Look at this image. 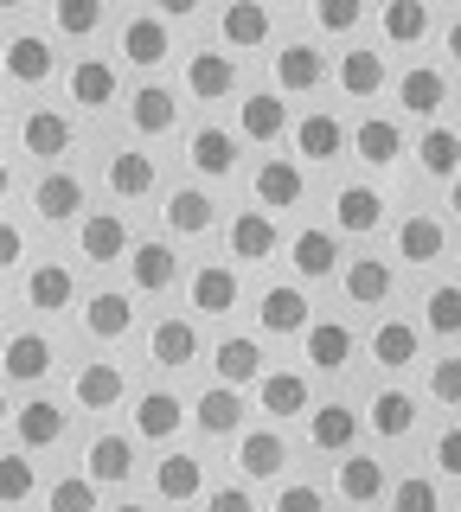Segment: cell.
Returning a JSON list of instances; mask_svg holds the SVG:
<instances>
[{
	"instance_id": "6da1fadb",
	"label": "cell",
	"mask_w": 461,
	"mask_h": 512,
	"mask_svg": "<svg viewBox=\"0 0 461 512\" xmlns=\"http://www.w3.org/2000/svg\"><path fill=\"white\" fill-rule=\"evenodd\" d=\"M71 397H77V410H116L129 397V372L116 359H90V365H77Z\"/></svg>"
},
{
	"instance_id": "7a4b0ae2",
	"label": "cell",
	"mask_w": 461,
	"mask_h": 512,
	"mask_svg": "<svg viewBox=\"0 0 461 512\" xmlns=\"http://www.w3.org/2000/svg\"><path fill=\"white\" fill-rule=\"evenodd\" d=\"M129 218L122 212H90V218H77V250L90 256V263H122L129 256Z\"/></svg>"
},
{
	"instance_id": "3957f363",
	"label": "cell",
	"mask_w": 461,
	"mask_h": 512,
	"mask_svg": "<svg viewBox=\"0 0 461 512\" xmlns=\"http://www.w3.org/2000/svg\"><path fill=\"white\" fill-rule=\"evenodd\" d=\"M301 352L314 372H346L353 365V327L346 320H308L301 327Z\"/></svg>"
},
{
	"instance_id": "277c9868",
	"label": "cell",
	"mask_w": 461,
	"mask_h": 512,
	"mask_svg": "<svg viewBox=\"0 0 461 512\" xmlns=\"http://www.w3.org/2000/svg\"><path fill=\"white\" fill-rule=\"evenodd\" d=\"M116 45H122V58H129L135 71H161L167 52H173V32H167V20H154V13H135Z\"/></svg>"
},
{
	"instance_id": "5b68a950",
	"label": "cell",
	"mask_w": 461,
	"mask_h": 512,
	"mask_svg": "<svg viewBox=\"0 0 461 512\" xmlns=\"http://www.w3.org/2000/svg\"><path fill=\"white\" fill-rule=\"evenodd\" d=\"M0 64H7V77H13V84H26V90H39L45 77L58 71L52 39H45V32H13V39H7V58H0Z\"/></svg>"
},
{
	"instance_id": "8992f818",
	"label": "cell",
	"mask_w": 461,
	"mask_h": 512,
	"mask_svg": "<svg viewBox=\"0 0 461 512\" xmlns=\"http://www.w3.org/2000/svg\"><path fill=\"white\" fill-rule=\"evenodd\" d=\"M122 263H129V282L141 288V295H167L173 282H180V256H173L167 244H129V256H122Z\"/></svg>"
},
{
	"instance_id": "52a82bcc",
	"label": "cell",
	"mask_w": 461,
	"mask_h": 512,
	"mask_svg": "<svg viewBox=\"0 0 461 512\" xmlns=\"http://www.w3.org/2000/svg\"><path fill=\"white\" fill-rule=\"evenodd\" d=\"M276 244H282V231H276V218H269V212H237L231 231H225L231 263H263V256H276Z\"/></svg>"
},
{
	"instance_id": "ba28073f",
	"label": "cell",
	"mask_w": 461,
	"mask_h": 512,
	"mask_svg": "<svg viewBox=\"0 0 461 512\" xmlns=\"http://www.w3.org/2000/svg\"><path fill=\"white\" fill-rule=\"evenodd\" d=\"M218 32H225L231 52H257V45H269V32H276V20H269L263 0H231L225 13H218Z\"/></svg>"
},
{
	"instance_id": "9c48e42d",
	"label": "cell",
	"mask_w": 461,
	"mask_h": 512,
	"mask_svg": "<svg viewBox=\"0 0 461 512\" xmlns=\"http://www.w3.org/2000/svg\"><path fill=\"white\" fill-rule=\"evenodd\" d=\"M65 90H71L77 109H109V103H116V90H122V77H116V64H109V58H77L71 77H65Z\"/></svg>"
},
{
	"instance_id": "30bf717a",
	"label": "cell",
	"mask_w": 461,
	"mask_h": 512,
	"mask_svg": "<svg viewBox=\"0 0 461 512\" xmlns=\"http://www.w3.org/2000/svg\"><path fill=\"white\" fill-rule=\"evenodd\" d=\"M20 148L33 160H65L71 154V116L65 109H33V116L20 122Z\"/></svg>"
},
{
	"instance_id": "8fae6325",
	"label": "cell",
	"mask_w": 461,
	"mask_h": 512,
	"mask_svg": "<svg viewBox=\"0 0 461 512\" xmlns=\"http://www.w3.org/2000/svg\"><path fill=\"white\" fill-rule=\"evenodd\" d=\"M186 90H193L199 103H225L237 90V58L231 52H193L186 58Z\"/></svg>"
},
{
	"instance_id": "7c38bea8",
	"label": "cell",
	"mask_w": 461,
	"mask_h": 512,
	"mask_svg": "<svg viewBox=\"0 0 461 512\" xmlns=\"http://www.w3.org/2000/svg\"><path fill=\"white\" fill-rule=\"evenodd\" d=\"M282 128H289V103H282V90H257L237 103V135L244 141H282Z\"/></svg>"
},
{
	"instance_id": "4fadbf2b",
	"label": "cell",
	"mask_w": 461,
	"mask_h": 512,
	"mask_svg": "<svg viewBox=\"0 0 461 512\" xmlns=\"http://www.w3.org/2000/svg\"><path fill=\"white\" fill-rule=\"evenodd\" d=\"M218 224V199L205 186H173L167 192V231H180V237H205Z\"/></svg>"
},
{
	"instance_id": "5bb4252c",
	"label": "cell",
	"mask_w": 461,
	"mask_h": 512,
	"mask_svg": "<svg viewBox=\"0 0 461 512\" xmlns=\"http://www.w3.org/2000/svg\"><path fill=\"white\" fill-rule=\"evenodd\" d=\"M257 320H263V333L289 340V333H301L314 314H308V295H301L295 282H276V288H263V308H257Z\"/></svg>"
},
{
	"instance_id": "9a60e30c",
	"label": "cell",
	"mask_w": 461,
	"mask_h": 512,
	"mask_svg": "<svg viewBox=\"0 0 461 512\" xmlns=\"http://www.w3.org/2000/svg\"><path fill=\"white\" fill-rule=\"evenodd\" d=\"M212 365H218V384H231V391H244V384L263 378V346L244 340V333H225V340L212 346Z\"/></svg>"
},
{
	"instance_id": "2e32d148",
	"label": "cell",
	"mask_w": 461,
	"mask_h": 512,
	"mask_svg": "<svg viewBox=\"0 0 461 512\" xmlns=\"http://www.w3.org/2000/svg\"><path fill=\"white\" fill-rule=\"evenodd\" d=\"M77 205H84V180H77V173H65V167H52V173L33 186V212H39L45 224H71Z\"/></svg>"
},
{
	"instance_id": "e0dca14e",
	"label": "cell",
	"mask_w": 461,
	"mask_h": 512,
	"mask_svg": "<svg viewBox=\"0 0 461 512\" xmlns=\"http://www.w3.org/2000/svg\"><path fill=\"white\" fill-rule=\"evenodd\" d=\"M346 148H353L365 167H391V160L404 154V128H397L391 116H365L353 135H346Z\"/></svg>"
},
{
	"instance_id": "ac0fdd59",
	"label": "cell",
	"mask_w": 461,
	"mask_h": 512,
	"mask_svg": "<svg viewBox=\"0 0 461 512\" xmlns=\"http://www.w3.org/2000/svg\"><path fill=\"white\" fill-rule=\"evenodd\" d=\"M321 77H327V58L314 52V45H282L276 52V90H289V96H308V90H321Z\"/></svg>"
},
{
	"instance_id": "d6986e66",
	"label": "cell",
	"mask_w": 461,
	"mask_h": 512,
	"mask_svg": "<svg viewBox=\"0 0 461 512\" xmlns=\"http://www.w3.org/2000/svg\"><path fill=\"white\" fill-rule=\"evenodd\" d=\"M154 493H161L167 506L199 500V493H205V461H199V455H186V448H180V455H167L161 468H154Z\"/></svg>"
},
{
	"instance_id": "ffe728a7",
	"label": "cell",
	"mask_w": 461,
	"mask_h": 512,
	"mask_svg": "<svg viewBox=\"0 0 461 512\" xmlns=\"http://www.w3.org/2000/svg\"><path fill=\"white\" fill-rule=\"evenodd\" d=\"M391 288H397V269L385 256H353V263H346V295H353L359 308H385Z\"/></svg>"
},
{
	"instance_id": "44dd1931",
	"label": "cell",
	"mask_w": 461,
	"mask_h": 512,
	"mask_svg": "<svg viewBox=\"0 0 461 512\" xmlns=\"http://www.w3.org/2000/svg\"><path fill=\"white\" fill-rule=\"evenodd\" d=\"M148 359H154V365H167V372L193 365V359H199V327H193V320H180V314L161 320V327L148 333Z\"/></svg>"
},
{
	"instance_id": "7402d4cb",
	"label": "cell",
	"mask_w": 461,
	"mask_h": 512,
	"mask_svg": "<svg viewBox=\"0 0 461 512\" xmlns=\"http://www.w3.org/2000/svg\"><path fill=\"white\" fill-rule=\"evenodd\" d=\"M186 416L199 423V436H237V429H244V397H237L231 384H212Z\"/></svg>"
},
{
	"instance_id": "603a6c76",
	"label": "cell",
	"mask_w": 461,
	"mask_h": 512,
	"mask_svg": "<svg viewBox=\"0 0 461 512\" xmlns=\"http://www.w3.org/2000/svg\"><path fill=\"white\" fill-rule=\"evenodd\" d=\"M0 365H7L13 384H39L52 372V340H45V333H13V340L0 346Z\"/></svg>"
},
{
	"instance_id": "cb8c5ba5",
	"label": "cell",
	"mask_w": 461,
	"mask_h": 512,
	"mask_svg": "<svg viewBox=\"0 0 461 512\" xmlns=\"http://www.w3.org/2000/svg\"><path fill=\"white\" fill-rule=\"evenodd\" d=\"M13 429H20V448L65 442V404H52V397H26V410H13Z\"/></svg>"
},
{
	"instance_id": "d4e9b609",
	"label": "cell",
	"mask_w": 461,
	"mask_h": 512,
	"mask_svg": "<svg viewBox=\"0 0 461 512\" xmlns=\"http://www.w3.org/2000/svg\"><path fill=\"white\" fill-rule=\"evenodd\" d=\"M257 410L276 416V423L301 416V410H308V378H301V372H263L257 378Z\"/></svg>"
},
{
	"instance_id": "484cf974",
	"label": "cell",
	"mask_w": 461,
	"mask_h": 512,
	"mask_svg": "<svg viewBox=\"0 0 461 512\" xmlns=\"http://www.w3.org/2000/svg\"><path fill=\"white\" fill-rule=\"evenodd\" d=\"M180 423H186V404H180L173 391H141V404H135V436H141V442L180 436Z\"/></svg>"
},
{
	"instance_id": "4316f807",
	"label": "cell",
	"mask_w": 461,
	"mask_h": 512,
	"mask_svg": "<svg viewBox=\"0 0 461 512\" xmlns=\"http://www.w3.org/2000/svg\"><path fill=\"white\" fill-rule=\"evenodd\" d=\"M250 186H257V205H263V212H276V205L289 212V205H301V192H308V180H301L295 160H263Z\"/></svg>"
},
{
	"instance_id": "83f0119b",
	"label": "cell",
	"mask_w": 461,
	"mask_h": 512,
	"mask_svg": "<svg viewBox=\"0 0 461 512\" xmlns=\"http://www.w3.org/2000/svg\"><path fill=\"white\" fill-rule=\"evenodd\" d=\"M295 154H301V160H340V154H346L340 116H327V109L301 116V122H295Z\"/></svg>"
},
{
	"instance_id": "f1b7e54d",
	"label": "cell",
	"mask_w": 461,
	"mask_h": 512,
	"mask_svg": "<svg viewBox=\"0 0 461 512\" xmlns=\"http://www.w3.org/2000/svg\"><path fill=\"white\" fill-rule=\"evenodd\" d=\"M129 474H135V442L129 436H97V442H90L84 480H97V487H122Z\"/></svg>"
},
{
	"instance_id": "f546056e",
	"label": "cell",
	"mask_w": 461,
	"mask_h": 512,
	"mask_svg": "<svg viewBox=\"0 0 461 512\" xmlns=\"http://www.w3.org/2000/svg\"><path fill=\"white\" fill-rule=\"evenodd\" d=\"M237 269L231 263H205V269H193V314H231L237 308Z\"/></svg>"
},
{
	"instance_id": "4dcf8cb0",
	"label": "cell",
	"mask_w": 461,
	"mask_h": 512,
	"mask_svg": "<svg viewBox=\"0 0 461 512\" xmlns=\"http://www.w3.org/2000/svg\"><path fill=\"white\" fill-rule=\"evenodd\" d=\"M442 250H449V224H442V218L417 212V218L397 224V256H404V263H436Z\"/></svg>"
},
{
	"instance_id": "1f68e13d",
	"label": "cell",
	"mask_w": 461,
	"mask_h": 512,
	"mask_svg": "<svg viewBox=\"0 0 461 512\" xmlns=\"http://www.w3.org/2000/svg\"><path fill=\"white\" fill-rule=\"evenodd\" d=\"M333 224H340V231H353V237L378 231V224H385V192H372V186H340V199H333Z\"/></svg>"
},
{
	"instance_id": "d6a6232c",
	"label": "cell",
	"mask_w": 461,
	"mask_h": 512,
	"mask_svg": "<svg viewBox=\"0 0 461 512\" xmlns=\"http://www.w3.org/2000/svg\"><path fill=\"white\" fill-rule=\"evenodd\" d=\"M282 461H289V442L276 436V429H250V436H237V468L250 480H276Z\"/></svg>"
},
{
	"instance_id": "836d02e7",
	"label": "cell",
	"mask_w": 461,
	"mask_h": 512,
	"mask_svg": "<svg viewBox=\"0 0 461 512\" xmlns=\"http://www.w3.org/2000/svg\"><path fill=\"white\" fill-rule=\"evenodd\" d=\"M129 122L141 128V135H167V128L180 122V96H173L167 84H141L129 96Z\"/></svg>"
},
{
	"instance_id": "e575fe53",
	"label": "cell",
	"mask_w": 461,
	"mask_h": 512,
	"mask_svg": "<svg viewBox=\"0 0 461 512\" xmlns=\"http://www.w3.org/2000/svg\"><path fill=\"white\" fill-rule=\"evenodd\" d=\"M289 263H295L308 282H321V276H333V263H340V244H333V231H321V224H308V231H295V244H289Z\"/></svg>"
},
{
	"instance_id": "d590c367",
	"label": "cell",
	"mask_w": 461,
	"mask_h": 512,
	"mask_svg": "<svg viewBox=\"0 0 461 512\" xmlns=\"http://www.w3.org/2000/svg\"><path fill=\"white\" fill-rule=\"evenodd\" d=\"M26 301L45 308V314H65L71 301H77V276H71L65 263H39L33 276H26Z\"/></svg>"
},
{
	"instance_id": "8d00e7d4",
	"label": "cell",
	"mask_w": 461,
	"mask_h": 512,
	"mask_svg": "<svg viewBox=\"0 0 461 512\" xmlns=\"http://www.w3.org/2000/svg\"><path fill=\"white\" fill-rule=\"evenodd\" d=\"M308 442L321 448V455H346V448L359 442V416L346 410V404H321V410H314V423H308Z\"/></svg>"
},
{
	"instance_id": "74e56055",
	"label": "cell",
	"mask_w": 461,
	"mask_h": 512,
	"mask_svg": "<svg viewBox=\"0 0 461 512\" xmlns=\"http://www.w3.org/2000/svg\"><path fill=\"white\" fill-rule=\"evenodd\" d=\"M397 103H404L410 116H436V109L449 103V77H442V71H429V64H417V71H404V77H397Z\"/></svg>"
},
{
	"instance_id": "f35d334b",
	"label": "cell",
	"mask_w": 461,
	"mask_h": 512,
	"mask_svg": "<svg viewBox=\"0 0 461 512\" xmlns=\"http://www.w3.org/2000/svg\"><path fill=\"white\" fill-rule=\"evenodd\" d=\"M84 327H90V340H122V333L135 327V308H129V295H122V288H103V295H90V308H84Z\"/></svg>"
},
{
	"instance_id": "ab89813d",
	"label": "cell",
	"mask_w": 461,
	"mask_h": 512,
	"mask_svg": "<svg viewBox=\"0 0 461 512\" xmlns=\"http://www.w3.org/2000/svg\"><path fill=\"white\" fill-rule=\"evenodd\" d=\"M154 154H141V148H122V154H109V192L116 199H141V192H154Z\"/></svg>"
},
{
	"instance_id": "60d3db41",
	"label": "cell",
	"mask_w": 461,
	"mask_h": 512,
	"mask_svg": "<svg viewBox=\"0 0 461 512\" xmlns=\"http://www.w3.org/2000/svg\"><path fill=\"white\" fill-rule=\"evenodd\" d=\"M340 500H353V506L385 500V461H372V455H346V461H340Z\"/></svg>"
},
{
	"instance_id": "b9f144b4",
	"label": "cell",
	"mask_w": 461,
	"mask_h": 512,
	"mask_svg": "<svg viewBox=\"0 0 461 512\" xmlns=\"http://www.w3.org/2000/svg\"><path fill=\"white\" fill-rule=\"evenodd\" d=\"M340 90L359 96V103H365V96H378V90H385V52H372V45L346 52L340 58Z\"/></svg>"
},
{
	"instance_id": "7bdbcfd3",
	"label": "cell",
	"mask_w": 461,
	"mask_h": 512,
	"mask_svg": "<svg viewBox=\"0 0 461 512\" xmlns=\"http://www.w3.org/2000/svg\"><path fill=\"white\" fill-rule=\"evenodd\" d=\"M378 26H385L391 45H423L429 39V0H385Z\"/></svg>"
},
{
	"instance_id": "ee69618b",
	"label": "cell",
	"mask_w": 461,
	"mask_h": 512,
	"mask_svg": "<svg viewBox=\"0 0 461 512\" xmlns=\"http://www.w3.org/2000/svg\"><path fill=\"white\" fill-rule=\"evenodd\" d=\"M193 167L205 173V180H225V173L237 167V141H231V128H199L193 135Z\"/></svg>"
},
{
	"instance_id": "f6af8a7d",
	"label": "cell",
	"mask_w": 461,
	"mask_h": 512,
	"mask_svg": "<svg viewBox=\"0 0 461 512\" xmlns=\"http://www.w3.org/2000/svg\"><path fill=\"white\" fill-rule=\"evenodd\" d=\"M372 429L385 442H404L410 429H417V397H410V391H378L372 397Z\"/></svg>"
},
{
	"instance_id": "bcb514c9",
	"label": "cell",
	"mask_w": 461,
	"mask_h": 512,
	"mask_svg": "<svg viewBox=\"0 0 461 512\" xmlns=\"http://www.w3.org/2000/svg\"><path fill=\"white\" fill-rule=\"evenodd\" d=\"M372 359L385 365V372H404V365L417 359V327H410V320H378V333H372Z\"/></svg>"
},
{
	"instance_id": "7dc6e473",
	"label": "cell",
	"mask_w": 461,
	"mask_h": 512,
	"mask_svg": "<svg viewBox=\"0 0 461 512\" xmlns=\"http://www.w3.org/2000/svg\"><path fill=\"white\" fill-rule=\"evenodd\" d=\"M39 493V468L26 461V448L20 455H0V506H26Z\"/></svg>"
},
{
	"instance_id": "c3c4849f",
	"label": "cell",
	"mask_w": 461,
	"mask_h": 512,
	"mask_svg": "<svg viewBox=\"0 0 461 512\" xmlns=\"http://www.w3.org/2000/svg\"><path fill=\"white\" fill-rule=\"evenodd\" d=\"M417 154H423V173H429V180H455V154H461V141H455V128H449V122L429 128V135L417 141Z\"/></svg>"
},
{
	"instance_id": "681fc988",
	"label": "cell",
	"mask_w": 461,
	"mask_h": 512,
	"mask_svg": "<svg viewBox=\"0 0 461 512\" xmlns=\"http://www.w3.org/2000/svg\"><path fill=\"white\" fill-rule=\"evenodd\" d=\"M423 320L442 333V340H455V333H461V288H455V282L429 288V301H423Z\"/></svg>"
},
{
	"instance_id": "f907efd6",
	"label": "cell",
	"mask_w": 461,
	"mask_h": 512,
	"mask_svg": "<svg viewBox=\"0 0 461 512\" xmlns=\"http://www.w3.org/2000/svg\"><path fill=\"white\" fill-rule=\"evenodd\" d=\"M52 20H58V32H65V39H90V32L103 26V0H58Z\"/></svg>"
},
{
	"instance_id": "816d5d0a",
	"label": "cell",
	"mask_w": 461,
	"mask_h": 512,
	"mask_svg": "<svg viewBox=\"0 0 461 512\" xmlns=\"http://www.w3.org/2000/svg\"><path fill=\"white\" fill-rule=\"evenodd\" d=\"M45 506H52V512H97V480H84V474H65V480H52Z\"/></svg>"
},
{
	"instance_id": "f5cc1de1",
	"label": "cell",
	"mask_w": 461,
	"mask_h": 512,
	"mask_svg": "<svg viewBox=\"0 0 461 512\" xmlns=\"http://www.w3.org/2000/svg\"><path fill=\"white\" fill-rule=\"evenodd\" d=\"M391 512H442L436 480H429V474H404V480L391 487Z\"/></svg>"
},
{
	"instance_id": "db71d44e",
	"label": "cell",
	"mask_w": 461,
	"mask_h": 512,
	"mask_svg": "<svg viewBox=\"0 0 461 512\" xmlns=\"http://www.w3.org/2000/svg\"><path fill=\"white\" fill-rule=\"evenodd\" d=\"M314 20L321 32H353L365 20V0H314Z\"/></svg>"
},
{
	"instance_id": "11a10c76",
	"label": "cell",
	"mask_w": 461,
	"mask_h": 512,
	"mask_svg": "<svg viewBox=\"0 0 461 512\" xmlns=\"http://www.w3.org/2000/svg\"><path fill=\"white\" fill-rule=\"evenodd\" d=\"M429 397H436V404H461V359H436V372H429Z\"/></svg>"
},
{
	"instance_id": "9f6ffc18",
	"label": "cell",
	"mask_w": 461,
	"mask_h": 512,
	"mask_svg": "<svg viewBox=\"0 0 461 512\" xmlns=\"http://www.w3.org/2000/svg\"><path fill=\"white\" fill-rule=\"evenodd\" d=\"M276 512H327L321 487H308V480H289V487L276 493Z\"/></svg>"
},
{
	"instance_id": "6f0895ef",
	"label": "cell",
	"mask_w": 461,
	"mask_h": 512,
	"mask_svg": "<svg viewBox=\"0 0 461 512\" xmlns=\"http://www.w3.org/2000/svg\"><path fill=\"white\" fill-rule=\"evenodd\" d=\"M205 512H257V500H250V487H231L225 480V487L205 493Z\"/></svg>"
},
{
	"instance_id": "680465c9",
	"label": "cell",
	"mask_w": 461,
	"mask_h": 512,
	"mask_svg": "<svg viewBox=\"0 0 461 512\" xmlns=\"http://www.w3.org/2000/svg\"><path fill=\"white\" fill-rule=\"evenodd\" d=\"M20 256H26V237H20V224H7V218H0V276H7V269L20 263Z\"/></svg>"
},
{
	"instance_id": "91938a15",
	"label": "cell",
	"mask_w": 461,
	"mask_h": 512,
	"mask_svg": "<svg viewBox=\"0 0 461 512\" xmlns=\"http://www.w3.org/2000/svg\"><path fill=\"white\" fill-rule=\"evenodd\" d=\"M436 468H442V474H455V468H461V436H455V429H442V442H436Z\"/></svg>"
},
{
	"instance_id": "94428289",
	"label": "cell",
	"mask_w": 461,
	"mask_h": 512,
	"mask_svg": "<svg viewBox=\"0 0 461 512\" xmlns=\"http://www.w3.org/2000/svg\"><path fill=\"white\" fill-rule=\"evenodd\" d=\"M154 7H161V20H193L199 0H154Z\"/></svg>"
},
{
	"instance_id": "6125c7cd",
	"label": "cell",
	"mask_w": 461,
	"mask_h": 512,
	"mask_svg": "<svg viewBox=\"0 0 461 512\" xmlns=\"http://www.w3.org/2000/svg\"><path fill=\"white\" fill-rule=\"evenodd\" d=\"M7 192H13V167H7V160H0V199H7Z\"/></svg>"
},
{
	"instance_id": "be15d7a7",
	"label": "cell",
	"mask_w": 461,
	"mask_h": 512,
	"mask_svg": "<svg viewBox=\"0 0 461 512\" xmlns=\"http://www.w3.org/2000/svg\"><path fill=\"white\" fill-rule=\"evenodd\" d=\"M116 512H148V506H141V500H122V506H116Z\"/></svg>"
},
{
	"instance_id": "e7e4bbea",
	"label": "cell",
	"mask_w": 461,
	"mask_h": 512,
	"mask_svg": "<svg viewBox=\"0 0 461 512\" xmlns=\"http://www.w3.org/2000/svg\"><path fill=\"white\" fill-rule=\"evenodd\" d=\"M0 423H7V391H0Z\"/></svg>"
},
{
	"instance_id": "03108f58",
	"label": "cell",
	"mask_w": 461,
	"mask_h": 512,
	"mask_svg": "<svg viewBox=\"0 0 461 512\" xmlns=\"http://www.w3.org/2000/svg\"><path fill=\"white\" fill-rule=\"evenodd\" d=\"M0 7H26V0H0Z\"/></svg>"
},
{
	"instance_id": "003e7915",
	"label": "cell",
	"mask_w": 461,
	"mask_h": 512,
	"mask_svg": "<svg viewBox=\"0 0 461 512\" xmlns=\"http://www.w3.org/2000/svg\"><path fill=\"white\" fill-rule=\"evenodd\" d=\"M442 7H449V0H442Z\"/></svg>"
}]
</instances>
